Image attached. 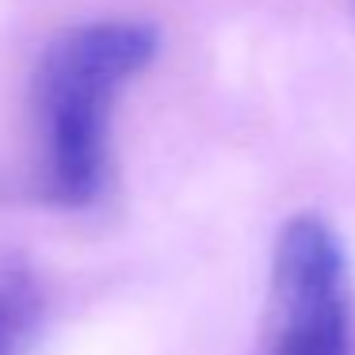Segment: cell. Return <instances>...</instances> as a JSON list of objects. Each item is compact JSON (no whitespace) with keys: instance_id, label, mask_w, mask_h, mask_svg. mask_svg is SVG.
<instances>
[{"instance_id":"6da1fadb","label":"cell","mask_w":355,"mask_h":355,"mask_svg":"<svg viewBox=\"0 0 355 355\" xmlns=\"http://www.w3.org/2000/svg\"><path fill=\"white\" fill-rule=\"evenodd\" d=\"M157 31L141 19H92L46 46L35 77L42 191L58 207H92L107 187L115 96L153 62Z\"/></svg>"},{"instance_id":"7a4b0ae2","label":"cell","mask_w":355,"mask_h":355,"mask_svg":"<svg viewBox=\"0 0 355 355\" xmlns=\"http://www.w3.org/2000/svg\"><path fill=\"white\" fill-rule=\"evenodd\" d=\"M268 355H352V283L336 230L294 214L271 248Z\"/></svg>"},{"instance_id":"3957f363","label":"cell","mask_w":355,"mask_h":355,"mask_svg":"<svg viewBox=\"0 0 355 355\" xmlns=\"http://www.w3.org/2000/svg\"><path fill=\"white\" fill-rule=\"evenodd\" d=\"M42 321V286L19 260H0V355H24Z\"/></svg>"}]
</instances>
